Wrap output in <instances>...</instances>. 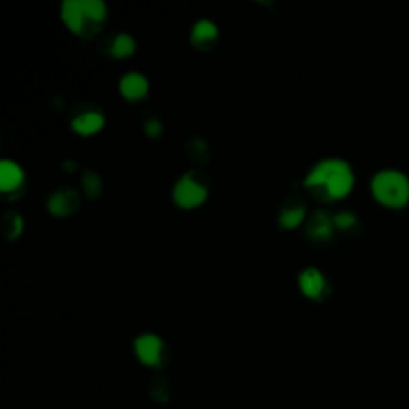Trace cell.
<instances>
[{"label": "cell", "instance_id": "cell-1", "mask_svg": "<svg viewBox=\"0 0 409 409\" xmlns=\"http://www.w3.org/2000/svg\"><path fill=\"white\" fill-rule=\"evenodd\" d=\"M354 182V171L347 162L324 159L312 168L304 180V186L311 189L320 202H333L347 195Z\"/></svg>", "mask_w": 409, "mask_h": 409}, {"label": "cell", "instance_id": "cell-2", "mask_svg": "<svg viewBox=\"0 0 409 409\" xmlns=\"http://www.w3.org/2000/svg\"><path fill=\"white\" fill-rule=\"evenodd\" d=\"M371 191L376 200L385 207H405L409 200V180L403 171L387 168L372 177Z\"/></svg>", "mask_w": 409, "mask_h": 409}, {"label": "cell", "instance_id": "cell-3", "mask_svg": "<svg viewBox=\"0 0 409 409\" xmlns=\"http://www.w3.org/2000/svg\"><path fill=\"white\" fill-rule=\"evenodd\" d=\"M208 191L204 187L203 182H200L195 177L193 173H187V175L181 176L180 181L176 182L175 191H173V197L175 202L180 204L181 208H197L207 200Z\"/></svg>", "mask_w": 409, "mask_h": 409}, {"label": "cell", "instance_id": "cell-4", "mask_svg": "<svg viewBox=\"0 0 409 409\" xmlns=\"http://www.w3.org/2000/svg\"><path fill=\"white\" fill-rule=\"evenodd\" d=\"M61 17L72 33L83 35V37L93 35L99 29L87 18L82 7V0H64L61 5Z\"/></svg>", "mask_w": 409, "mask_h": 409}, {"label": "cell", "instance_id": "cell-5", "mask_svg": "<svg viewBox=\"0 0 409 409\" xmlns=\"http://www.w3.org/2000/svg\"><path fill=\"white\" fill-rule=\"evenodd\" d=\"M136 355L139 356V360L143 363L149 366H157L162 360V349H164V344L159 336L155 334H143L136 339L134 342Z\"/></svg>", "mask_w": 409, "mask_h": 409}, {"label": "cell", "instance_id": "cell-6", "mask_svg": "<svg viewBox=\"0 0 409 409\" xmlns=\"http://www.w3.org/2000/svg\"><path fill=\"white\" fill-rule=\"evenodd\" d=\"M80 198L72 189H61L49 198V209L56 216H69L78 208Z\"/></svg>", "mask_w": 409, "mask_h": 409}, {"label": "cell", "instance_id": "cell-7", "mask_svg": "<svg viewBox=\"0 0 409 409\" xmlns=\"http://www.w3.org/2000/svg\"><path fill=\"white\" fill-rule=\"evenodd\" d=\"M299 286H301L302 293L307 297L318 299L320 296L324 295L328 283L324 280V275L318 269H315V267H307L299 275Z\"/></svg>", "mask_w": 409, "mask_h": 409}, {"label": "cell", "instance_id": "cell-8", "mask_svg": "<svg viewBox=\"0 0 409 409\" xmlns=\"http://www.w3.org/2000/svg\"><path fill=\"white\" fill-rule=\"evenodd\" d=\"M24 171L17 162L2 160L0 162V189L3 192H15L23 186Z\"/></svg>", "mask_w": 409, "mask_h": 409}, {"label": "cell", "instance_id": "cell-9", "mask_svg": "<svg viewBox=\"0 0 409 409\" xmlns=\"http://www.w3.org/2000/svg\"><path fill=\"white\" fill-rule=\"evenodd\" d=\"M120 93L127 99H141L149 90V82L139 72H128L120 80Z\"/></svg>", "mask_w": 409, "mask_h": 409}, {"label": "cell", "instance_id": "cell-10", "mask_svg": "<svg viewBox=\"0 0 409 409\" xmlns=\"http://www.w3.org/2000/svg\"><path fill=\"white\" fill-rule=\"evenodd\" d=\"M104 127V117L99 112H83L72 120V130L78 134L90 136Z\"/></svg>", "mask_w": 409, "mask_h": 409}, {"label": "cell", "instance_id": "cell-11", "mask_svg": "<svg viewBox=\"0 0 409 409\" xmlns=\"http://www.w3.org/2000/svg\"><path fill=\"white\" fill-rule=\"evenodd\" d=\"M333 219L327 213L317 211L307 224V234L315 240H327L333 234Z\"/></svg>", "mask_w": 409, "mask_h": 409}, {"label": "cell", "instance_id": "cell-12", "mask_svg": "<svg viewBox=\"0 0 409 409\" xmlns=\"http://www.w3.org/2000/svg\"><path fill=\"white\" fill-rule=\"evenodd\" d=\"M218 37V26L209 19H200L197 21L195 26L192 29V40L195 44H207V42H213Z\"/></svg>", "mask_w": 409, "mask_h": 409}, {"label": "cell", "instance_id": "cell-13", "mask_svg": "<svg viewBox=\"0 0 409 409\" xmlns=\"http://www.w3.org/2000/svg\"><path fill=\"white\" fill-rule=\"evenodd\" d=\"M306 218V207L302 204H291V207H285L281 209L280 214V224L285 229L297 227L299 224Z\"/></svg>", "mask_w": 409, "mask_h": 409}, {"label": "cell", "instance_id": "cell-14", "mask_svg": "<svg viewBox=\"0 0 409 409\" xmlns=\"http://www.w3.org/2000/svg\"><path fill=\"white\" fill-rule=\"evenodd\" d=\"M134 49H136V44H134V39L131 37V35L119 34L114 40L111 51H112L114 56L123 58V56H128V55L133 53Z\"/></svg>", "mask_w": 409, "mask_h": 409}, {"label": "cell", "instance_id": "cell-15", "mask_svg": "<svg viewBox=\"0 0 409 409\" xmlns=\"http://www.w3.org/2000/svg\"><path fill=\"white\" fill-rule=\"evenodd\" d=\"M83 189H85L87 195L90 198H94L99 195V192H101V180H99V176L96 175L94 171H85V175H83Z\"/></svg>", "mask_w": 409, "mask_h": 409}, {"label": "cell", "instance_id": "cell-16", "mask_svg": "<svg viewBox=\"0 0 409 409\" xmlns=\"http://www.w3.org/2000/svg\"><path fill=\"white\" fill-rule=\"evenodd\" d=\"M3 229L8 238H17L21 234V230H23V219H21V216L17 213H8L7 216H5Z\"/></svg>", "mask_w": 409, "mask_h": 409}, {"label": "cell", "instance_id": "cell-17", "mask_svg": "<svg viewBox=\"0 0 409 409\" xmlns=\"http://www.w3.org/2000/svg\"><path fill=\"white\" fill-rule=\"evenodd\" d=\"M333 223L338 229L345 230V229L352 227V225L356 223V218H355V214L349 213V211H340L333 218Z\"/></svg>", "mask_w": 409, "mask_h": 409}, {"label": "cell", "instance_id": "cell-18", "mask_svg": "<svg viewBox=\"0 0 409 409\" xmlns=\"http://www.w3.org/2000/svg\"><path fill=\"white\" fill-rule=\"evenodd\" d=\"M146 133H148L149 136H154V138H155L157 134L162 133V125L154 119L149 120V122L146 123Z\"/></svg>", "mask_w": 409, "mask_h": 409}, {"label": "cell", "instance_id": "cell-19", "mask_svg": "<svg viewBox=\"0 0 409 409\" xmlns=\"http://www.w3.org/2000/svg\"><path fill=\"white\" fill-rule=\"evenodd\" d=\"M76 166H77L76 162H64V165H62V168H64V170H67V171H74Z\"/></svg>", "mask_w": 409, "mask_h": 409}]
</instances>
